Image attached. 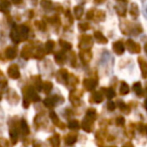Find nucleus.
I'll return each mask as SVG.
<instances>
[{"label": "nucleus", "instance_id": "1", "mask_svg": "<svg viewBox=\"0 0 147 147\" xmlns=\"http://www.w3.org/2000/svg\"><path fill=\"white\" fill-rule=\"evenodd\" d=\"M11 39L15 43H19L20 41L25 40L28 36V28L25 25H19L17 27H14L11 31Z\"/></svg>", "mask_w": 147, "mask_h": 147}, {"label": "nucleus", "instance_id": "2", "mask_svg": "<svg viewBox=\"0 0 147 147\" xmlns=\"http://www.w3.org/2000/svg\"><path fill=\"white\" fill-rule=\"evenodd\" d=\"M22 93L24 95V99H23V106L24 108H27L29 106V103L32 102H37L39 101V96L35 93L34 89L30 86L24 87L22 90Z\"/></svg>", "mask_w": 147, "mask_h": 147}, {"label": "nucleus", "instance_id": "3", "mask_svg": "<svg viewBox=\"0 0 147 147\" xmlns=\"http://www.w3.org/2000/svg\"><path fill=\"white\" fill-rule=\"evenodd\" d=\"M93 45V40H92V37L90 35H82L80 38V49H90Z\"/></svg>", "mask_w": 147, "mask_h": 147}, {"label": "nucleus", "instance_id": "4", "mask_svg": "<svg viewBox=\"0 0 147 147\" xmlns=\"http://www.w3.org/2000/svg\"><path fill=\"white\" fill-rule=\"evenodd\" d=\"M126 47L128 49V51L132 53H140V45L135 42V41H133L132 39H128V40L126 41Z\"/></svg>", "mask_w": 147, "mask_h": 147}, {"label": "nucleus", "instance_id": "5", "mask_svg": "<svg viewBox=\"0 0 147 147\" xmlns=\"http://www.w3.org/2000/svg\"><path fill=\"white\" fill-rule=\"evenodd\" d=\"M92 53L90 51V49H82V51H80V59H82L83 63H88L89 61L92 59Z\"/></svg>", "mask_w": 147, "mask_h": 147}, {"label": "nucleus", "instance_id": "6", "mask_svg": "<svg viewBox=\"0 0 147 147\" xmlns=\"http://www.w3.org/2000/svg\"><path fill=\"white\" fill-rule=\"evenodd\" d=\"M82 127L86 132H92L93 128H94V120L86 117V118L83 120Z\"/></svg>", "mask_w": 147, "mask_h": 147}, {"label": "nucleus", "instance_id": "7", "mask_svg": "<svg viewBox=\"0 0 147 147\" xmlns=\"http://www.w3.org/2000/svg\"><path fill=\"white\" fill-rule=\"evenodd\" d=\"M82 95V92L79 90L74 91L71 93V96H69V100L73 103L74 106H79L80 105V97Z\"/></svg>", "mask_w": 147, "mask_h": 147}, {"label": "nucleus", "instance_id": "8", "mask_svg": "<svg viewBox=\"0 0 147 147\" xmlns=\"http://www.w3.org/2000/svg\"><path fill=\"white\" fill-rule=\"evenodd\" d=\"M8 75L11 79H18L20 77V73H19V69L16 65H12L8 67Z\"/></svg>", "mask_w": 147, "mask_h": 147}, {"label": "nucleus", "instance_id": "9", "mask_svg": "<svg viewBox=\"0 0 147 147\" xmlns=\"http://www.w3.org/2000/svg\"><path fill=\"white\" fill-rule=\"evenodd\" d=\"M33 51H34V49H32L31 45H25L22 49L21 55H22V57H24L25 59H28L29 57H31L33 55Z\"/></svg>", "mask_w": 147, "mask_h": 147}, {"label": "nucleus", "instance_id": "10", "mask_svg": "<svg viewBox=\"0 0 147 147\" xmlns=\"http://www.w3.org/2000/svg\"><path fill=\"white\" fill-rule=\"evenodd\" d=\"M77 138H78V134L75 132L69 133L67 135H65V143L67 145H73L76 143Z\"/></svg>", "mask_w": 147, "mask_h": 147}, {"label": "nucleus", "instance_id": "11", "mask_svg": "<svg viewBox=\"0 0 147 147\" xmlns=\"http://www.w3.org/2000/svg\"><path fill=\"white\" fill-rule=\"evenodd\" d=\"M67 77H69V73H67V69H61L59 71V73H57V81H59V83H61V84H65V82H67Z\"/></svg>", "mask_w": 147, "mask_h": 147}, {"label": "nucleus", "instance_id": "12", "mask_svg": "<svg viewBox=\"0 0 147 147\" xmlns=\"http://www.w3.org/2000/svg\"><path fill=\"white\" fill-rule=\"evenodd\" d=\"M124 43L122 41H116V42L113 43V51H115V53L118 55H121L124 53Z\"/></svg>", "mask_w": 147, "mask_h": 147}, {"label": "nucleus", "instance_id": "13", "mask_svg": "<svg viewBox=\"0 0 147 147\" xmlns=\"http://www.w3.org/2000/svg\"><path fill=\"white\" fill-rule=\"evenodd\" d=\"M85 89L88 91H93L95 89V87L97 86V81L94 79H86L83 83Z\"/></svg>", "mask_w": 147, "mask_h": 147}, {"label": "nucleus", "instance_id": "14", "mask_svg": "<svg viewBox=\"0 0 147 147\" xmlns=\"http://www.w3.org/2000/svg\"><path fill=\"white\" fill-rule=\"evenodd\" d=\"M103 101V94L101 92H94L90 99L91 103H101Z\"/></svg>", "mask_w": 147, "mask_h": 147}, {"label": "nucleus", "instance_id": "15", "mask_svg": "<svg viewBox=\"0 0 147 147\" xmlns=\"http://www.w3.org/2000/svg\"><path fill=\"white\" fill-rule=\"evenodd\" d=\"M138 63L140 65V69H141V71H142V76L144 79L147 78V63L144 61L143 59H138Z\"/></svg>", "mask_w": 147, "mask_h": 147}, {"label": "nucleus", "instance_id": "16", "mask_svg": "<svg viewBox=\"0 0 147 147\" xmlns=\"http://www.w3.org/2000/svg\"><path fill=\"white\" fill-rule=\"evenodd\" d=\"M55 61H57V63H59V65H63V63H65V59H67V57H65V55L63 53V51H59V53H55Z\"/></svg>", "mask_w": 147, "mask_h": 147}, {"label": "nucleus", "instance_id": "17", "mask_svg": "<svg viewBox=\"0 0 147 147\" xmlns=\"http://www.w3.org/2000/svg\"><path fill=\"white\" fill-rule=\"evenodd\" d=\"M49 117H51V121H53V122L55 123V124L57 125V127H61V129L65 128V125H63V123H61V121H59V119L57 118V114H55V112H51V113H49Z\"/></svg>", "mask_w": 147, "mask_h": 147}, {"label": "nucleus", "instance_id": "18", "mask_svg": "<svg viewBox=\"0 0 147 147\" xmlns=\"http://www.w3.org/2000/svg\"><path fill=\"white\" fill-rule=\"evenodd\" d=\"M5 55L8 59H13L16 57V49L12 47H7L6 51H5Z\"/></svg>", "mask_w": 147, "mask_h": 147}, {"label": "nucleus", "instance_id": "19", "mask_svg": "<svg viewBox=\"0 0 147 147\" xmlns=\"http://www.w3.org/2000/svg\"><path fill=\"white\" fill-rule=\"evenodd\" d=\"M55 102H57L55 97H49V98H47L43 101V104H45V106L47 107V108H51V107L55 106Z\"/></svg>", "mask_w": 147, "mask_h": 147}, {"label": "nucleus", "instance_id": "20", "mask_svg": "<svg viewBox=\"0 0 147 147\" xmlns=\"http://www.w3.org/2000/svg\"><path fill=\"white\" fill-rule=\"evenodd\" d=\"M115 9H116V12L118 13L120 16H124V15L126 14V7H125L124 3H120V4L116 5Z\"/></svg>", "mask_w": 147, "mask_h": 147}, {"label": "nucleus", "instance_id": "21", "mask_svg": "<svg viewBox=\"0 0 147 147\" xmlns=\"http://www.w3.org/2000/svg\"><path fill=\"white\" fill-rule=\"evenodd\" d=\"M51 89H53V84H51V82H43L42 84H41V90H42V92H45V94H49L51 91Z\"/></svg>", "mask_w": 147, "mask_h": 147}, {"label": "nucleus", "instance_id": "22", "mask_svg": "<svg viewBox=\"0 0 147 147\" xmlns=\"http://www.w3.org/2000/svg\"><path fill=\"white\" fill-rule=\"evenodd\" d=\"M67 82L69 83V86H71V87H75L77 84H78L79 79L77 78L76 76H74V75H69V77H67Z\"/></svg>", "mask_w": 147, "mask_h": 147}, {"label": "nucleus", "instance_id": "23", "mask_svg": "<svg viewBox=\"0 0 147 147\" xmlns=\"http://www.w3.org/2000/svg\"><path fill=\"white\" fill-rule=\"evenodd\" d=\"M95 38L97 39V41H99V43H107V41H108L106 37L100 31H96L95 32Z\"/></svg>", "mask_w": 147, "mask_h": 147}, {"label": "nucleus", "instance_id": "24", "mask_svg": "<svg viewBox=\"0 0 147 147\" xmlns=\"http://www.w3.org/2000/svg\"><path fill=\"white\" fill-rule=\"evenodd\" d=\"M103 91H104L105 96H106L108 99H112V98H114L115 95H116V93H115V91L113 90L112 88H104V89H103Z\"/></svg>", "mask_w": 147, "mask_h": 147}, {"label": "nucleus", "instance_id": "25", "mask_svg": "<svg viewBox=\"0 0 147 147\" xmlns=\"http://www.w3.org/2000/svg\"><path fill=\"white\" fill-rule=\"evenodd\" d=\"M55 49V41L53 40H47L45 45V49L47 51V53H51Z\"/></svg>", "mask_w": 147, "mask_h": 147}, {"label": "nucleus", "instance_id": "26", "mask_svg": "<svg viewBox=\"0 0 147 147\" xmlns=\"http://www.w3.org/2000/svg\"><path fill=\"white\" fill-rule=\"evenodd\" d=\"M49 142L51 143L53 146H59V143H61V138H59V134H55L53 137L49 138Z\"/></svg>", "mask_w": 147, "mask_h": 147}, {"label": "nucleus", "instance_id": "27", "mask_svg": "<svg viewBox=\"0 0 147 147\" xmlns=\"http://www.w3.org/2000/svg\"><path fill=\"white\" fill-rule=\"evenodd\" d=\"M130 14L132 15L133 17H137L139 15V8L137 6V4L135 3H132L130 7Z\"/></svg>", "mask_w": 147, "mask_h": 147}, {"label": "nucleus", "instance_id": "28", "mask_svg": "<svg viewBox=\"0 0 147 147\" xmlns=\"http://www.w3.org/2000/svg\"><path fill=\"white\" fill-rule=\"evenodd\" d=\"M67 126H69V128L71 129V130H78V129L80 128V123L77 120H73V121H69Z\"/></svg>", "mask_w": 147, "mask_h": 147}, {"label": "nucleus", "instance_id": "29", "mask_svg": "<svg viewBox=\"0 0 147 147\" xmlns=\"http://www.w3.org/2000/svg\"><path fill=\"white\" fill-rule=\"evenodd\" d=\"M133 90H134V92L136 93L138 96H142L143 95V90H142V87H141L140 83H135V84L133 85Z\"/></svg>", "mask_w": 147, "mask_h": 147}, {"label": "nucleus", "instance_id": "30", "mask_svg": "<svg viewBox=\"0 0 147 147\" xmlns=\"http://www.w3.org/2000/svg\"><path fill=\"white\" fill-rule=\"evenodd\" d=\"M74 13H75V16H76L77 19H80L82 17L83 13H84V10L81 6H76L74 8Z\"/></svg>", "mask_w": 147, "mask_h": 147}, {"label": "nucleus", "instance_id": "31", "mask_svg": "<svg viewBox=\"0 0 147 147\" xmlns=\"http://www.w3.org/2000/svg\"><path fill=\"white\" fill-rule=\"evenodd\" d=\"M20 129H21V131H22V133L24 135H26V134H28V133H29L28 125H27V123L25 122V120H21V122H20Z\"/></svg>", "mask_w": 147, "mask_h": 147}, {"label": "nucleus", "instance_id": "32", "mask_svg": "<svg viewBox=\"0 0 147 147\" xmlns=\"http://www.w3.org/2000/svg\"><path fill=\"white\" fill-rule=\"evenodd\" d=\"M129 91H130L129 86L125 82H123L122 84H121V87H120V94L121 95H127L129 93Z\"/></svg>", "mask_w": 147, "mask_h": 147}, {"label": "nucleus", "instance_id": "33", "mask_svg": "<svg viewBox=\"0 0 147 147\" xmlns=\"http://www.w3.org/2000/svg\"><path fill=\"white\" fill-rule=\"evenodd\" d=\"M86 117H88V118L92 119V120L95 121V119L97 118V113H96V110L93 108L89 109L88 111H87V114H86Z\"/></svg>", "mask_w": 147, "mask_h": 147}, {"label": "nucleus", "instance_id": "34", "mask_svg": "<svg viewBox=\"0 0 147 147\" xmlns=\"http://www.w3.org/2000/svg\"><path fill=\"white\" fill-rule=\"evenodd\" d=\"M59 45H61V49H65V51L71 49V45L69 42H67V41H65V40H59Z\"/></svg>", "mask_w": 147, "mask_h": 147}, {"label": "nucleus", "instance_id": "35", "mask_svg": "<svg viewBox=\"0 0 147 147\" xmlns=\"http://www.w3.org/2000/svg\"><path fill=\"white\" fill-rule=\"evenodd\" d=\"M33 80H34V85H35V88H36V90H40L41 89V84H42V82H41L40 80V77L36 76V77H33Z\"/></svg>", "mask_w": 147, "mask_h": 147}, {"label": "nucleus", "instance_id": "36", "mask_svg": "<svg viewBox=\"0 0 147 147\" xmlns=\"http://www.w3.org/2000/svg\"><path fill=\"white\" fill-rule=\"evenodd\" d=\"M0 7L3 10H6V9H8L10 7V2H9L8 0H1L0 1Z\"/></svg>", "mask_w": 147, "mask_h": 147}, {"label": "nucleus", "instance_id": "37", "mask_svg": "<svg viewBox=\"0 0 147 147\" xmlns=\"http://www.w3.org/2000/svg\"><path fill=\"white\" fill-rule=\"evenodd\" d=\"M95 17H96V18H98V21L104 20V19H105V13L103 12V11H97V12H95L94 18H95Z\"/></svg>", "mask_w": 147, "mask_h": 147}, {"label": "nucleus", "instance_id": "38", "mask_svg": "<svg viewBox=\"0 0 147 147\" xmlns=\"http://www.w3.org/2000/svg\"><path fill=\"white\" fill-rule=\"evenodd\" d=\"M118 106H119V108H120V110L122 111V112H125V113L129 112V109H128V107H127V105L124 104L123 102H119Z\"/></svg>", "mask_w": 147, "mask_h": 147}, {"label": "nucleus", "instance_id": "39", "mask_svg": "<svg viewBox=\"0 0 147 147\" xmlns=\"http://www.w3.org/2000/svg\"><path fill=\"white\" fill-rule=\"evenodd\" d=\"M41 6L45 9H49L51 7V2L49 0H42L41 1Z\"/></svg>", "mask_w": 147, "mask_h": 147}, {"label": "nucleus", "instance_id": "40", "mask_svg": "<svg viewBox=\"0 0 147 147\" xmlns=\"http://www.w3.org/2000/svg\"><path fill=\"white\" fill-rule=\"evenodd\" d=\"M79 28H80L81 31H86V30H88V29L90 28V25H89L88 23H86V22L80 23V24H79Z\"/></svg>", "mask_w": 147, "mask_h": 147}, {"label": "nucleus", "instance_id": "41", "mask_svg": "<svg viewBox=\"0 0 147 147\" xmlns=\"http://www.w3.org/2000/svg\"><path fill=\"white\" fill-rule=\"evenodd\" d=\"M7 85V81L5 79V77L3 76L2 74L0 73V86L1 87H5Z\"/></svg>", "mask_w": 147, "mask_h": 147}, {"label": "nucleus", "instance_id": "42", "mask_svg": "<svg viewBox=\"0 0 147 147\" xmlns=\"http://www.w3.org/2000/svg\"><path fill=\"white\" fill-rule=\"evenodd\" d=\"M124 123H125V119L124 117H118L116 119V124L118 126H124Z\"/></svg>", "mask_w": 147, "mask_h": 147}, {"label": "nucleus", "instance_id": "43", "mask_svg": "<svg viewBox=\"0 0 147 147\" xmlns=\"http://www.w3.org/2000/svg\"><path fill=\"white\" fill-rule=\"evenodd\" d=\"M115 107H116V104H115V103H113L112 101H109L108 104H107V109H108L109 111H114Z\"/></svg>", "mask_w": 147, "mask_h": 147}, {"label": "nucleus", "instance_id": "44", "mask_svg": "<svg viewBox=\"0 0 147 147\" xmlns=\"http://www.w3.org/2000/svg\"><path fill=\"white\" fill-rule=\"evenodd\" d=\"M94 15H95V10L94 9H90L87 13V18L88 19H94Z\"/></svg>", "mask_w": 147, "mask_h": 147}, {"label": "nucleus", "instance_id": "45", "mask_svg": "<svg viewBox=\"0 0 147 147\" xmlns=\"http://www.w3.org/2000/svg\"><path fill=\"white\" fill-rule=\"evenodd\" d=\"M71 65H76V63H77L76 55H75V53H73V51L71 53Z\"/></svg>", "mask_w": 147, "mask_h": 147}, {"label": "nucleus", "instance_id": "46", "mask_svg": "<svg viewBox=\"0 0 147 147\" xmlns=\"http://www.w3.org/2000/svg\"><path fill=\"white\" fill-rule=\"evenodd\" d=\"M36 24L37 25H39V26H37L39 29H41V30H45V24L43 22H40V21H37L36 22Z\"/></svg>", "mask_w": 147, "mask_h": 147}, {"label": "nucleus", "instance_id": "47", "mask_svg": "<svg viewBox=\"0 0 147 147\" xmlns=\"http://www.w3.org/2000/svg\"><path fill=\"white\" fill-rule=\"evenodd\" d=\"M49 21L51 23H55V22H57L59 21V18H57V16H53V17H49Z\"/></svg>", "mask_w": 147, "mask_h": 147}, {"label": "nucleus", "instance_id": "48", "mask_svg": "<svg viewBox=\"0 0 147 147\" xmlns=\"http://www.w3.org/2000/svg\"><path fill=\"white\" fill-rule=\"evenodd\" d=\"M13 3H15V4H19V3H21V1L22 0H11Z\"/></svg>", "mask_w": 147, "mask_h": 147}, {"label": "nucleus", "instance_id": "49", "mask_svg": "<svg viewBox=\"0 0 147 147\" xmlns=\"http://www.w3.org/2000/svg\"><path fill=\"white\" fill-rule=\"evenodd\" d=\"M104 1H106V0H95V2L96 3H103Z\"/></svg>", "mask_w": 147, "mask_h": 147}, {"label": "nucleus", "instance_id": "50", "mask_svg": "<svg viewBox=\"0 0 147 147\" xmlns=\"http://www.w3.org/2000/svg\"><path fill=\"white\" fill-rule=\"evenodd\" d=\"M125 146H132V144H131V143H126Z\"/></svg>", "mask_w": 147, "mask_h": 147}, {"label": "nucleus", "instance_id": "51", "mask_svg": "<svg viewBox=\"0 0 147 147\" xmlns=\"http://www.w3.org/2000/svg\"><path fill=\"white\" fill-rule=\"evenodd\" d=\"M145 51H146V53H147V43L145 45Z\"/></svg>", "mask_w": 147, "mask_h": 147}, {"label": "nucleus", "instance_id": "52", "mask_svg": "<svg viewBox=\"0 0 147 147\" xmlns=\"http://www.w3.org/2000/svg\"><path fill=\"white\" fill-rule=\"evenodd\" d=\"M145 107H146V109H147V100L145 101Z\"/></svg>", "mask_w": 147, "mask_h": 147}, {"label": "nucleus", "instance_id": "53", "mask_svg": "<svg viewBox=\"0 0 147 147\" xmlns=\"http://www.w3.org/2000/svg\"><path fill=\"white\" fill-rule=\"evenodd\" d=\"M117 1H121V2H123V1H125V0H117Z\"/></svg>", "mask_w": 147, "mask_h": 147}, {"label": "nucleus", "instance_id": "54", "mask_svg": "<svg viewBox=\"0 0 147 147\" xmlns=\"http://www.w3.org/2000/svg\"><path fill=\"white\" fill-rule=\"evenodd\" d=\"M145 131H146V133H147V126L145 127Z\"/></svg>", "mask_w": 147, "mask_h": 147}, {"label": "nucleus", "instance_id": "55", "mask_svg": "<svg viewBox=\"0 0 147 147\" xmlns=\"http://www.w3.org/2000/svg\"><path fill=\"white\" fill-rule=\"evenodd\" d=\"M146 93H147V85H146Z\"/></svg>", "mask_w": 147, "mask_h": 147}, {"label": "nucleus", "instance_id": "56", "mask_svg": "<svg viewBox=\"0 0 147 147\" xmlns=\"http://www.w3.org/2000/svg\"><path fill=\"white\" fill-rule=\"evenodd\" d=\"M0 100H1V96H0Z\"/></svg>", "mask_w": 147, "mask_h": 147}]
</instances>
